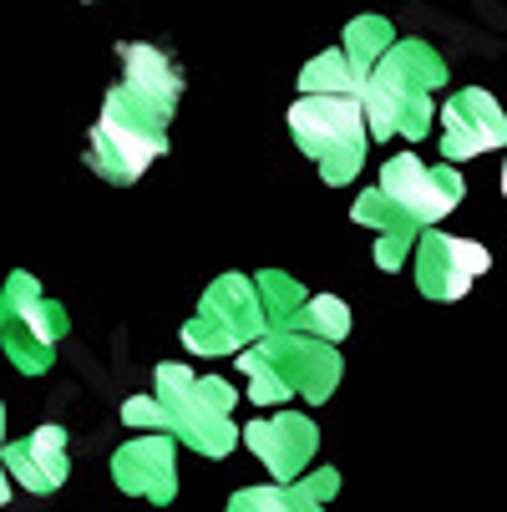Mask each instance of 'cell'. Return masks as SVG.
I'll use <instances>...</instances> for the list:
<instances>
[{
    "instance_id": "15",
    "label": "cell",
    "mask_w": 507,
    "mask_h": 512,
    "mask_svg": "<svg viewBox=\"0 0 507 512\" xmlns=\"http://www.w3.org/2000/svg\"><path fill=\"white\" fill-rule=\"evenodd\" d=\"M366 71H360L340 46L320 51L315 61H305L300 71V97H366Z\"/></svg>"
},
{
    "instance_id": "14",
    "label": "cell",
    "mask_w": 507,
    "mask_h": 512,
    "mask_svg": "<svg viewBox=\"0 0 507 512\" xmlns=\"http://www.w3.org/2000/svg\"><path fill=\"white\" fill-rule=\"evenodd\" d=\"M340 492L335 467H315L300 482H259L239 487L229 497V512H330V497Z\"/></svg>"
},
{
    "instance_id": "22",
    "label": "cell",
    "mask_w": 507,
    "mask_h": 512,
    "mask_svg": "<svg viewBox=\"0 0 507 512\" xmlns=\"http://www.w3.org/2000/svg\"><path fill=\"white\" fill-rule=\"evenodd\" d=\"M502 193H507V163H502Z\"/></svg>"
},
{
    "instance_id": "21",
    "label": "cell",
    "mask_w": 507,
    "mask_h": 512,
    "mask_svg": "<svg viewBox=\"0 0 507 512\" xmlns=\"http://www.w3.org/2000/svg\"><path fill=\"white\" fill-rule=\"evenodd\" d=\"M6 447H11L6 442V406H0V462H6Z\"/></svg>"
},
{
    "instance_id": "3",
    "label": "cell",
    "mask_w": 507,
    "mask_h": 512,
    "mask_svg": "<svg viewBox=\"0 0 507 512\" xmlns=\"http://www.w3.org/2000/svg\"><path fill=\"white\" fill-rule=\"evenodd\" d=\"M452 82L447 71V56L437 46H426L416 36L396 41L386 51V61L371 71L366 82V122H371V142H391V137H406V142H421L437 122V92Z\"/></svg>"
},
{
    "instance_id": "9",
    "label": "cell",
    "mask_w": 507,
    "mask_h": 512,
    "mask_svg": "<svg viewBox=\"0 0 507 512\" xmlns=\"http://www.w3.org/2000/svg\"><path fill=\"white\" fill-rule=\"evenodd\" d=\"M442 132V163H467L477 153H497L507 148V107L487 92V87H457L442 112H437Z\"/></svg>"
},
{
    "instance_id": "5",
    "label": "cell",
    "mask_w": 507,
    "mask_h": 512,
    "mask_svg": "<svg viewBox=\"0 0 507 512\" xmlns=\"http://www.w3.org/2000/svg\"><path fill=\"white\" fill-rule=\"evenodd\" d=\"M289 137L320 168L325 188H345L366 168V142H371L366 102L360 97H300L289 107Z\"/></svg>"
},
{
    "instance_id": "6",
    "label": "cell",
    "mask_w": 507,
    "mask_h": 512,
    "mask_svg": "<svg viewBox=\"0 0 507 512\" xmlns=\"http://www.w3.org/2000/svg\"><path fill=\"white\" fill-rule=\"evenodd\" d=\"M269 335V310H264V289L259 274H219L183 325V345L203 360L219 355H244Z\"/></svg>"
},
{
    "instance_id": "4",
    "label": "cell",
    "mask_w": 507,
    "mask_h": 512,
    "mask_svg": "<svg viewBox=\"0 0 507 512\" xmlns=\"http://www.w3.org/2000/svg\"><path fill=\"white\" fill-rule=\"evenodd\" d=\"M153 396L163 406V431L193 447L198 457H229L244 442L234 421L239 391L224 376H198L183 360H163L153 365Z\"/></svg>"
},
{
    "instance_id": "20",
    "label": "cell",
    "mask_w": 507,
    "mask_h": 512,
    "mask_svg": "<svg viewBox=\"0 0 507 512\" xmlns=\"http://www.w3.org/2000/svg\"><path fill=\"white\" fill-rule=\"evenodd\" d=\"M122 421L137 426V431H163V406H158V396H127V401H122Z\"/></svg>"
},
{
    "instance_id": "10",
    "label": "cell",
    "mask_w": 507,
    "mask_h": 512,
    "mask_svg": "<svg viewBox=\"0 0 507 512\" xmlns=\"http://www.w3.org/2000/svg\"><path fill=\"white\" fill-rule=\"evenodd\" d=\"M264 355L279 365V376L289 381L295 401H310V406H325L345 376V360L330 340H315L305 330H269L264 340Z\"/></svg>"
},
{
    "instance_id": "18",
    "label": "cell",
    "mask_w": 507,
    "mask_h": 512,
    "mask_svg": "<svg viewBox=\"0 0 507 512\" xmlns=\"http://www.w3.org/2000/svg\"><path fill=\"white\" fill-rule=\"evenodd\" d=\"M259 289H264V310H269V330H289L300 320V310L310 305L305 284L284 269H259Z\"/></svg>"
},
{
    "instance_id": "1",
    "label": "cell",
    "mask_w": 507,
    "mask_h": 512,
    "mask_svg": "<svg viewBox=\"0 0 507 512\" xmlns=\"http://www.w3.org/2000/svg\"><path fill=\"white\" fill-rule=\"evenodd\" d=\"M117 66L122 77L102 97L87 137V168L112 188H132L168 153V122L183 102V66L153 41H122Z\"/></svg>"
},
{
    "instance_id": "2",
    "label": "cell",
    "mask_w": 507,
    "mask_h": 512,
    "mask_svg": "<svg viewBox=\"0 0 507 512\" xmlns=\"http://www.w3.org/2000/svg\"><path fill=\"white\" fill-rule=\"evenodd\" d=\"M462 198H467V178L452 163H421L411 153H396L391 163H381L376 188L355 198L350 218L376 239L421 244V234L437 229Z\"/></svg>"
},
{
    "instance_id": "16",
    "label": "cell",
    "mask_w": 507,
    "mask_h": 512,
    "mask_svg": "<svg viewBox=\"0 0 507 512\" xmlns=\"http://www.w3.org/2000/svg\"><path fill=\"white\" fill-rule=\"evenodd\" d=\"M396 41H401V36H396V26H391L386 16H355V21L340 31V51H345L360 71H366V77L386 61V51H391Z\"/></svg>"
},
{
    "instance_id": "12",
    "label": "cell",
    "mask_w": 507,
    "mask_h": 512,
    "mask_svg": "<svg viewBox=\"0 0 507 512\" xmlns=\"http://www.w3.org/2000/svg\"><path fill=\"white\" fill-rule=\"evenodd\" d=\"M244 447L264 462V472L274 482H300L315 462L320 447V426L305 411H274L244 426Z\"/></svg>"
},
{
    "instance_id": "8",
    "label": "cell",
    "mask_w": 507,
    "mask_h": 512,
    "mask_svg": "<svg viewBox=\"0 0 507 512\" xmlns=\"http://www.w3.org/2000/svg\"><path fill=\"white\" fill-rule=\"evenodd\" d=\"M492 269V254L487 244L477 239H457V234H442V229H426L416 254H411V274H416V289L426 300H467L472 284Z\"/></svg>"
},
{
    "instance_id": "19",
    "label": "cell",
    "mask_w": 507,
    "mask_h": 512,
    "mask_svg": "<svg viewBox=\"0 0 507 512\" xmlns=\"http://www.w3.org/2000/svg\"><path fill=\"white\" fill-rule=\"evenodd\" d=\"M289 330H305V335H315V340L340 345V340L350 335V305L335 300V295H310V305L300 310V320L289 325Z\"/></svg>"
},
{
    "instance_id": "11",
    "label": "cell",
    "mask_w": 507,
    "mask_h": 512,
    "mask_svg": "<svg viewBox=\"0 0 507 512\" xmlns=\"http://www.w3.org/2000/svg\"><path fill=\"white\" fill-rule=\"evenodd\" d=\"M112 482L127 497H142L153 507H168L178 497V436L142 431L112 452Z\"/></svg>"
},
{
    "instance_id": "17",
    "label": "cell",
    "mask_w": 507,
    "mask_h": 512,
    "mask_svg": "<svg viewBox=\"0 0 507 512\" xmlns=\"http://www.w3.org/2000/svg\"><path fill=\"white\" fill-rule=\"evenodd\" d=\"M239 371H244V386H249V406H289L295 401V391L279 376V365L264 355V345H249L239 355Z\"/></svg>"
},
{
    "instance_id": "13",
    "label": "cell",
    "mask_w": 507,
    "mask_h": 512,
    "mask_svg": "<svg viewBox=\"0 0 507 512\" xmlns=\"http://www.w3.org/2000/svg\"><path fill=\"white\" fill-rule=\"evenodd\" d=\"M6 472L16 487L36 492V497H51L66 487L71 477V436L66 426H36L31 436L6 447Z\"/></svg>"
},
{
    "instance_id": "7",
    "label": "cell",
    "mask_w": 507,
    "mask_h": 512,
    "mask_svg": "<svg viewBox=\"0 0 507 512\" xmlns=\"http://www.w3.org/2000/svg\"><path fill=\"white\" fill-rule=\"evenodd\" d=\"M66 335V310L41 289L31 269H11L0 284V350L21 376H46Z\"/></svg>"
}]
</instances>
